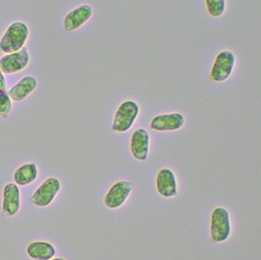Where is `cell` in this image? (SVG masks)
<instances>
[{
    "mask_svg": "<svg viewBox=\"0 0 261 260\" xmlns=\"http://www.w3.org/2000/svg\"><path fill=\"white\" fill-rule=\"evenodd\" d=\"M27 252L33 259L51 260L56 254V249L47 242H35L29 245Z\"/></svg>",
    "mask_w": 261,
    "mask_h": 260,
    "instance_id": "5bb4252c",
    "label": "cell"
},
{
    "mask_svg": "<svg viewBox=\"0 0 261 260\" xmlns=\"http://www.w3.org/2000/svg\"><path fill=\"white\" fill-rule=\"evenodd\" d=\"M38 175V169L35 164H28L20 166L14 173V181L16 185L27 186L33 183Z\"/></svg>",
    "mask_w": 261,
    "mask_h": 260,
    "instance_id": "9a60e30c",
    "label": "cell"
},
{
    "mask_svg": "<svg viewBox=\"0 0 261 260\" xmlns=\"http://www.w3.org/2000/svg\"><path fill=\"white\" fill-rule=\"evenodd\" d=\"M51 260H65L64 258H61V257H58V258H53V259Z\"/></svg>",
    "mask_w": 261,
    "mask_h": 260,
    "instance_id": "d6986e66",
    "label": "cell"
},
{
    "mask_svg": "<svg viewBox=\"0 0 261 260\" xmlns=\"http://www.w3.org/2000/svg\"><path fill=\"white\" fill-rule=\"evenodd\" d=\"M150 135L144 128H138L132 133L130 140V151L133 158L137 161L144 162L149 154Z\"/></svg>",
    "mask_w": 261,
    "mask_h": 260,
    "instance_id": "9c48e42d",
    "label": "cell"
},
{
    "mask_svg": "<svg viewBox=\"0 0 261 260\" xmlns=\"http://www.w3.org/2000/svg\"><path fill=\"white\" fill-rule=\"evenodd\" d=\"M231 235V219L225 207L214 209L211 216V237L214 243H223Z\"/></svg>",
    "mask_w": 261,
    "mask_h": 260,
    "instance_id": "7a4b0ae2",
    "label": "cell"
},
{
    "mask_svg": "<svg viewBox=\"0 0 261 260\" xmlns=\"http://www.w3.org/2000/svg\"><path fill=\"white\" fill-rule=\"evenodd\" d=\"M185 118L180 113H171L154 117L150 126L155 131H172L178 130L184 125Z\"/></svg>",
    "mask_w": 261,
    "mask_h": 260,
    "instance_id": "30bf717a",
    "label": "cell"
},
{
    "mask_svg": "<svg viewBox=\"0 0 261 260\" xmlns=\"http://www.w3.org/2000/svg\"><path fill=\"white\" fill-rule=\"evenodd\" d=\"M205 4L207 11L213 17H220L225 12V0H206Z\"/></svg>",
    "mask_w": 261,
    "mask_h": 260,
    "instance_id": "2e32d148",
    "label": "cell"
},
{
    "mask_svg": "<svg viewBox=\"0 0 261 260\" xmlns=\"http://www.w3.org/2000/svg\"><path fill=\"white\" fill-rule=\"evenodd\" d=\"M4 89H5V79L2 71L0 70V90H4Z\"/></svg>",
    "mask_w": 261,
    "mask_h": 260,
    "instance_id": "ac0fdd59",
    "label": "cell"
},
{
    "mask_svg": "<svg viewBox=\"0 0 261 260\" xmlns=\"http://www.w3.org/2000/svg\"><path fill=\"white\" fill-rule=\"evenodd\" d=\"M61 182L57 178H48L45 180L32 196L31 201L39 207H46L59 193Z\"/></svg>",
    "mask_w": 261,
    "mask_h": 260,
    "instance_id": "5b68a950",
    "label": "cell"
},
{
    "mask_svg": "<svg viewBox=\"0 0 261 260\" xmlns=\"http://www.w3.org/2000/svg\"><path fill=\"white\" fill-rule=\"evenodd\" d=\"M139 115V106L134 101H125L119 105L113 123V130L117 132H126L130 129Z\"/></svg>",
    "mask_w": 261,
    "mask_h": 260,
    "instance_id": "3957f363",
    "label": "cell"
},
{
    "mask_svg": "<svg viewBox=\"0 0 261 260\" xmlns=\"http://www.w3.org/2000/svg\"><path fill=\"white\" fill-rule=\"evenodd\" d=\"M93 14V9L91 6L84 4L69 13L64 20V27L67 32H71L77 30L83 24H85Z\"/></svg>",
    "mask_w": 261,
    "mask_h": 260,
    "instance_id": "8fae6325",
    "label": "cell"
},
{
    "mask_svg": "<svg viewBox=\"0 0 261 260\" xmlns=\"http://www.w3.org/2000/svg\"><path fill=\"white\" fill-rule=\"evenodd\" d=\"M30 63V55L27 49L7 54L0 59V70L4 73H15L27 68Z\"/></svg>",
    "mask_w": 261,
    "mask_h": 260,
    "instance_id": "ba28073f",
    "label": "cell"
},
{
    "mask_svg": "<svg viewBox=\"0 0 261 260\" xmlns=\"http://www.w3.org/2000/svg\"><path fill=\"white\" fill-rule=\"evenodd\" d=\"M20 190L18 185L14 183L7 184L3 191V214L6 216L15 215L20 210Z\"/></svg>",
    "mask_w": 261,
    "mask_h": 260,
    "instance_id": "7c38bea8",
    "label": "cell"
},
{
    "mask_svg": "<svg viewBox=\"0 0 261 260\" xmlns=\"http://www.w3.org/2000/svg\"><path fill=\"white\" fill-rule=\"evenodd\" d=\"M133 183L129 181H118L116 182L107 192L104 202L108 209L116 210L120 207L128 197L130 196L133 190Z\"/></svg>",
    "mask_w": 261,
    "mask_h": 260,
    "instance_id": "8992f818",
    "label": "cell"
},
{
    "mask_svg": "<svg viewBox=\"0 0 261 260\" xmlns=\"http://www.w3.org/2000/svg\"><path fill=\"white\" fill-rule=\"evenodd\" d=\"M12 108V103L9 95L5 90H0V115L4 118L10 113Z\"/></svg>",
    "mask_w": 261,
    "mask_h": 260,
    "instance_id": "e0dca14e",
    "label": "cell"
},
{
    "mask_svg": "<svg viewBox=\"0 0 261 260\" xmlns=\"http://www.w3.org/2000/svg\"><path fill=\"white\" fill-rule=\"evenodd\" d=\"M155 184L158 193L164 198H173L178 194L177 180L169 168H163L158 172Z\"/></svg>",
    "mask_w": 261,
    "mask_h": 260,
    "instance_id": "52a82bcc",
    "label": "cell"
},
{
    "mask_svg": "<svg viewBox=\"0 0 261 260\" xmlns=\"http://www.w3.org/2000/svg\"><path fill=\"white\" fill-rule=\"evenodd\" d=\"M29 28L22 22L13 23L5 32L0 40V51L11 54L24 47L29 37Z\"/></svg>",
    "mask_w": 261,
    "mask_h": 260,
    "instance_id": "6da1fadb",
    "label": "cell"
},
{
    "mask_svg": "<svg viewBox=\"0 0 261 260\" xmlns=\"http://www.w3.org/2000/svg\"><path fill=\"white\" fill-rule=\"evenodd\" d=\"M37 87V81L35 76H24L19 83L15 84L9 90V97L16 102H20L25 99Z\"/></svg>",
    "mask_w": 261,
    "mask_h": 260,
    "instance_id": "4fadbf2b",
    "label": "cell"
},
{
    "mask_svg": "<svg viewBox=\"0 0 261 260\" xmlns=\"http://www.w3.org/2000/svg\"><path fill=\"white\" fill-rule=\"evenodd\" d=\"M236 63L235 54L230 50L220 51L214 61L211 77L215 83H223L232 74Z\"/></svg>",
    "mask_w": 261,
    "mask_h": 260,
    "instance_id": "277c9868",
    "label": "cell"
}]
</instances>
